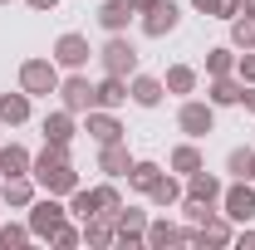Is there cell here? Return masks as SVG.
<instances>
[{
    "label": "cell",
    "instance_id": "obj_1",
    "mask_svg": "<svg viewBox=\"0 0 255 250\" xmlns=\"http://www.w3.org/2000/svg\"><path fill=\"white\" fill-rule=\"evenodd\" d=\"M94 59H98L103 74L132 79V74H137V64H142V54H137V44H132L128 34H108V39H103V49H94Z\"/></svg>",
    "mask_w": 255,
    "mask_h": 250
},
{
    "label": "cell",
    "instance_id": "obj_2",
    "mask_svg": "<svg viewBox=\"0 0 255 250\" xmlns=\"http://www.w3.org/2000/svg\"><path fill=\"white\" fill-rule=\"evenodd\" d=\"M177 127H182V137H206V132H216V103L211 98H182V108H177Z\"/></svg>",
    "mask_w": 255,
    "mask_h": 250
},
{
    "label": "cell",
    "instance_id": "obj_3",
    "mask_svg": "<svg viewBox=\"0 0 255 250\" xmlns=\"http://www.w3.org/2000/svg\"><path fill=\"white\" fill-rule=\"evenodd\" d=\"M59 79H64V69L54 59H25V64H20V89H25L30 98L59 94Z\"/></svg>",
    "mask_w": 255,
    "mask_h": 250
},
{
    "label": "cell",
    "instance_id": "obj_4",
    "mask_svg": "<svg viewBox=\"0 0 255 250\" xmlns=\"http://www.w3.org/2000/svg\"><path fill=\"white\" fill-rule=\"evenodd\" d=\"M64 221H69V206H64V196H49V191H39L30 206V231L34 241H49L54 231H59Z\"/></svg>",
    "mask_w": 255,
    "mask_h": 250
},
{
    "label": "cell",
    "instance_id": "obj_5",
    "mask_svg": "<svg viewBox=\"0 0 255 250\" xmlns=\"http://www.w3.org/2000/svg\"><path fill=\"white\" fill-rule=\"evenodd\" d=\"M49 59L59 64L64 74H74V69H89V59H94V44H89V34L64 30L59 39H54V49H49Z\"/></svg>",
    "mask_w": 255,
    "mask_h": 250
},
{
    "label": "cell",
    "instance_id": "obj_6",
    "mask_svg": "<svg viewBox=\"0 0 255 250\" xmlns=\"http://www.w3.org/2000/svg\"><path fill=\"white\" fill-rule=\"evenodd\" d=\"M147 211H142V206H118V211H113V226H118V241H113V246H123V250H137V246H147Z\"/></svg>",
    "mask_w": 255,
    "mask_h": 250
},
{
    "label": "cell",
    "instance_id": "obj_7",
    "mask_svg": "<svg viewBox=\"0 0 255 250\" xmlns=\"http://www.w3.org/2000/svg\"><path fill=\"white\" fill-rule=\"evenodd\" d=\"M221 211L236 221V226H251L255 221V182L251 177H236V182L221 191Z\"/></svg>",
    "mask_w": 255,
    "mask_h": 250
},
{
    "label": "cell",
    "instance_id": "obj_8",
    "mask_svg": "<svg viewBox=\"0 0 255 250\" xmlns=\"http://www.w3.org/2000/svg\"><path fill=\"white\" fill-rule=\"evenodd\" d=\"M59 108H69V113H89L94 108V84H89L84 69H74V74L59 79Z\"/></svg>",
    "mask_w": 255,
    "mask_h": 250
},
{
    "label": "cell",
    "instance_id": "obj_9",
    "mask_svg": "<svg viewBox=\"0 0 255 250\" xmlns=\"http://www.w3.org/2000/svg\"><path fill=\"white\" fill-rule=\"evenodd\" d=\"M177 25H182V5H177V0H157V5L142 15V34H147V39H167Z\"/></svg>",
    "mask_w": 255,
    "mask_h": 250
},
{
    "label": "cell",
    "instance_id": "obj_10",
    "mask_svg": "<svg viewBox=\"0 0 255 250\" xmlns=\"http://www.w3.org/2000/svg\"><path fill=\"white\" fill-rule=\"evenodd\" d=\"M162 98H167V84H162L157 74H142V69H137V74L128 79V103H137V108H157Z\"/></svg>",
    "mask_w": 255,
    "mask_h": 250
},
{
    "label": "cell",
    "instance_id": "obj_11",
    "mask_svg": "<svg viewBox=\"0 0 255 250\" xmlns=\"http://www.w3.org/2000/svg\"><path fill=\"white\" fill-rule=\"evenodd\" d=\"M34 196H39V182L34 177H0V201L10 211H30Z\"/></svg>",
    "mask_w": 255,
    "mask_h": 250
},
{
    "label": "cell",
    "instance_id": "obj_12",
    "mask_svg": "<svg viewBox=\"0 0 255 250\" xmlns=\"http://www.w3.org/2000/svg\"><path fill=\"white\" fill-rule=\"evenodd\" d=\"M84 132L94 137L98 147H103V142H123V123H118V113H108V108H89V113H84Z\"/></svg>",
    "mask_w": 255,
    "mask_h": 250
},
{
    "label": "cell",
    "instance_id": "obj_13",
    "mask_svg": "<svg viewBox=\"0 0 255 250\" xmlns=\"http://www.w3.org/2000/svg\"><path fill=\"white\" fill-rule=\"evenodd\" d=\"M182 182H187V196H191V201H201V206H221L226 182L216 177V172H206V167H201V172H191V177H182Z\"/></svg>",
    "mask_w": 255,
    "mask_h": 250
},
{
    "label": "cell",
    "instance_id": "obj_14",
    "mask_svg": "<svg viewBox=\"0 0 255 250\" xmlns=\"http://www.w3.org/2000/svg\"><path fill=\"white\" fill-rule=\"evenodd\" d=\"M34 182H39V191H49V196H69L74 187H84V182H79V172H74V162H59V167L34 172Z\"/></svg>",
    "mask_w": 255,
    "mask_h": 250
},
{
    "label": "cell",
    "instance_id": "obj_15",
    "mask_svg": "<svg viewBox=\"0 0 255 250\" xmlns=\"http://www.w3.org/2000/svg\"><path fill=\"white\" fill-rule=\"evenodd\" d=\"M39 132H44V142H74V137H79V113L54 108V113H44Z\"/></svg>",
    "mask_w": 255,
    "mask_h": 250
},
{
    "label": "cell",
    "instance_id": "obj_16",
    "mask_svg": "<svg viewBox=\"0 0 255 250\" xmlns=\"http://www.w3.org/2000/svg\"><path fill=\"white\" fill-rule=\"evenodd\" d=\"M128 167H132V152H128V137H123V142H103V147H98V172H103V177L123 182V177H128Z\"/></svg>",
    "mask_w": 255,
    "mask_h": 250
},
{
    "label": "cell",
    "instance_id": "obj_17",
    "mask_svg": "<svg viewBox=\"0 0 255 250\" xmlns=\"http://www.w3.org/2000/svg\"><path fill=\"white\" fill-rule=\"evenodd\" d=\"M162 84H167V94H172V98H191L196 89H201V69H191V64H167Z\"/></svg>",
    "mask_w": 255,
    "mask_h": 250
},
{
    "label": "cell",
    "instance_id": "obj_18",
    "mask_svg": "<svg viewBox=\"0 0 255 250\" xmlns=\"http://www.w3.org/2000/svg\"><path fill=\"white\" fill-rule=\"evenodd\" d=\"M182 196H187V182H182L177 172H162L157 187L147 191V201H152L157 211H172V206H182Z\"/></svg>",
    "mask_w": 255,
    "mask_h": 250
},
{
    "label": "cell",
    "instance_id": "obj_19",
    "mask_svg": "<svg viewBox=\"0 0 255 250\" xmlns=\"http://www.w3.org/2000/svg\"><path fill=\"white\" fill-rule=\"evenodd\" d=\"M128 103V79H118V74H103L94 84V108H108V113H118Z\"/></svg>",
    "mask_w": 255,
    "mask_h": 250
},
{
    "label": "cell",
    "instance_id": "obj_20",
    "mask_svg": "<svg viewBox=\"0 0 255 250\" xmlns=\"http://www.w3.org/2000/svg\"><path fill=\"white\" fill-rule=\"evenodd\" d=\"M241 94H246V84H241L236 74H216V79L206 84V98H211L216 108H241Z\"/></svg>",
    "mask_w": 255,
    "mask_h": 250
},
{
    "label": "cell",
    "instance_id": "obj_21",
    "mask_svg": "<svg viewBox=\"0 0 255 250\" xmlns=\"http://www.w3.org/2000/svg\"><path fill=\"white\" fill-rule=\"evenodd\" d=\"M167 167H172L177 177H191V172H201V167H206V157H201V147H196V137L177 142V147L167 152Z\"/></svg>",
    "mask_w": 255,
    "mask_h": 250
},
{
    "label": "cell",
    "instance_id": "obj_22",
    "mask_svg": "<svg viewBox=\"0 0 255 250\" xmlns=\"http://www.w3.org/2000/svg\"><path fill=\"white\" fill-rule=\"evenodd\" d=\"M113 241H118V226H113L108 211H98V216L84 221V246H89V250H108Z\"/></svg>",
    "mask_w": 255,
    "mask_h": 250
},
{
    "label": "cell",
    "instance_id": "obj_23",
    "mask_svg": "<svg viewBox=\"0 0 255 250\" xmlns=\"http://www.w3.org/2000/svg\"><path fill=\"white\" fill-rule=\"evenodd\" d=\"M30 167H34V152L25 142H5L0 147V177H30Z\"/></svg>",
    "mask_w": 255,
    "mask_h": 250
},
{
    "label": "cell",
    "instance_id": "obj_24",
    "mask_svg": "<svg viewBox=\"0 0 255 250\" xmlns=\"http://www.w3.org/2000/svg\"><path fill=\"white\" fill-rule=\"evenodd\" d=\"M132 20H137V15H132L128 0H103V5H98V25H103L108 34H128Z\"/></svg>",
    "mask_w": 255,
    "mask_h": 250
},
{
    "label": "cell",
    "instance_id": "obj_25",
    "mask_svg": "<svg viewBox=\"0 0 255 250\" xmlns=\"http://www.w3.org/2000/svg\"><path fill=\"white\" fill-rule=\"evenodd\" d=\"M30 103H34V98L25 94V89L0 94V123H5V127H25V123H30Z\"/></svg>",
    "mask_w": 255,
    "mask_h": 250
},
{
    "label": "cell",
    "instance_id": "obj_26",
    "mask_svg": "<svg viewBox=\"0 0 255 250\" xmlns=\"http://www.w3.org/2000/svg\"><path fill=\"white\" fill-rule=\"evenodd\" d=\"M236 241V221L226 216V211H211V216L201 221V241L196 246H231Z\"/></svg>",
    "mask_w": 255,
    "mask_h": 250
},
{
    "label": "cell",
    "instance_id": "obj_27",
    "mask_svg": "<svg viewBox=\"0 0 255 250\" xmlns=\"http://www.w3.org/2000/svg\"><path fill=\"white\" fill-rule=\"evenodd\" d=\"M157 177H162V167L152 162V157H132V167H128V187L137 191V196H147V191L157 187Z\"/></svg>",
    "mask_w": 255,
    "mask_h": 250
},
{
    "label": "cell",
    "instance_id": "obj_28",
    "mask_svg": "<svg viewBox=\"0 0 255 250\" xmlns=\"http://www.w3.org/2000/svg\"><path fill=\"white\" fill-rule=\"evenodd\" d=\"M64 206H69V216H79V221H89V216H98V211H103L94 187H74L69 196H64Z\"/></svg>",
    "mask_w": 255,
    "mask_h": 250
},
{
    "label": "cell",
    "instance_id": "obj_29",
    "mask_svg": "<svg viewBox=\"0 0 255 250\" xmlns=\"http://www.w3.org/2000/svg\"><path fill=\"white\" fill-rule=\"evenodd\" d=\"M167 246H182V226H172L167 216L147 221V250H167Z\"/></svg>",
    "mask_w": 255,
    "mask_h": 250
},
{
    "label": "cell",
    "instance_id": "obj_30",
    "mask_svg": "<svg viewBox=\"0 0 255 250\" xmlns=\"http://www.w3.org/2000/svg\"><path fill=\"white\" fill-rule=\"evenodd\" d=\"M236 44H216V49H206V79H216V74H236Z\"/></svg>",
    "mask_w": 255,
    "mask_h": 250
},
{
    "label": "cell",
    "instance_id": "obj_31",
    "mask_svg": "<svg viewBox=\"0 0 255 250\" xmlns=\"http://www.w3.org/2000/svg\"><path fill=\"white\" fill-rule=\"evenodd\" d=\"M231 44L236 49H255V10H241L231 20Z\"/></svg>",
    "mask_w": 255,
    "mask_h": 250
},
{
    "label": "cell",
    "instance_id": "obj_32",
    "mask_svg": "<svg viewBox=\"0 0 255 250\" xmlns=\"http://www.w3.org/2000/svg\"><path fill=\"white\" fill-rule=\"evenodd\" d=\"M30 241H34L30 221H25V226H20V221H5V226H0V246L5 250H20V246H30Z\"/></svg>",
    "mask_w": 255,
    "mask_h": 250
},
{
    "label": "cell",
    "instance_id": "obj_33",
    "mask_svg": "<svg viewBox=\"0 0 255 250\" xmlns=\"http://www.w3.org/2000/svg\"><path fill=\"white\" fill-rule=\"evenodd\" d=\"M251 162H255V147L246 142V147H231L226 152V172H231V182L236 177H251Z\"/></svg>",
    "mask_w": 255,
    "mask_h": 250
},
{
    "label": "cell",
    "instance_id": "obj_34",
    "mask_svg": "<svg viewBox=\"0 0 255 250\" xmlns=\"http://www.w3.org/2000/svg\"><path fill=\"white\" fill-rule=\"evenodd\" d=\"M49 246H59V250H74V246H84V226H74V221H64L59 231L49 236Z\"/></svg>",
    "mask_w": 255,
    "mask_h": 250
},
{
    "label": "cell",
    "instance_id": "obj_35",
    "mask_svg": "<svg viewBox=\"0 0 255 250\" xmlns=\"http://www.w3.org/2000/svg\"><path fill=\"white\" fill-rule=\"evenodd\" d=\"M98 191V206H103V211H108V216H113V211H118V206H123V191H118V182H113V177H108V182H103V187H94Z\"/></svg>",
    "mask_w": 255,
    "mask_h": 250
},
{
    "label": "cell",
    "instance_id": "obj_36",
    "mask_svg": "<svg viewBox=\"0 0 255 250\" xmlns=\"http://www.w3.org/2000/svg\"><path fill=\"white\" fill-rule=\"evenodd\" d=\"M236 79L241 84H255V49H241L236 54Z\"/></svg>",
    "mask_w": 255,
    "mask_h": 250
},
{
    "label": "cell",
    "instance_id": "obj_37",
    "mask_svg": "<svg viewBox=\"0 0 255 250\" xmlns=\"http://www.w3.org/2000/svg\"><path fill=\"white\" fill-rule=\"evenodd\" d=\"M241 15V0H216V10H211V20H236Z\"/></svg>",
    "mask_w": 255,
    "mask_h": 250
},
{
    "label": "cell",
    "instance_id": "obj_38",
    "mask_svg": "<svg viewBox=\"0 0 255 250\" xmlns=\"http://www.w3.org/2000/svg\"><path fill=\"white\" fill-rule=\"evenodd\" d=\"M241 108H246V113L255 118V84H246V94H241Z\"/></svg>",
    "mask_w": 255,
    "mask_h": 250
},
{
    "label": "cell",
    "instance_id": "obj_39",
    "mask_svg": "<svg viewBox=\"0 0 255 250\" xmlns=\"http://www.w3.org/2000/svg\"><path fill=\"white\" fill-rule=\"evenodd\" d=\"M30 10H39V15H49V10H59V0H25Z\"/></svg>",
    "mask_w": 255,
    "mask_h": 250
},
{
    "label": "cell",
    "instance_id": "obj_40",
    "mask_svg": "<svg viewBox=\"0 0 255 250\" xmlns=\"http://www.w3.org/2000/svg\"><path fill=\"white\" fill-rule=\"evenodd\" d=\"M236 246H246V250H255V231H246V226H241V231H236Z\"/></svg>",
    "mask_w": 255,
    "mask_h": 250
},
{
    "label": "cell",
    "instance_id": "obj_41",
    "mask_svg": "<svg viewBox=\"0 0 255 250\" xmlns=\"http://www.w3.org/2000/svg\"><path fill=\"white\" fill-rule=\"evenodd\" d=\"M191 10H196V15H206V20H211V10H216V0H191Z\"/></svg>",
    "mask_w": 255,
    "mask_h": 250
},
{
    "label": "cell",
    "instance_id": "obj_42",
    "mask_svg": "<svg viewBox=\"0 0 255 250\" xmlns=\"http://www.w3.org/2000/svg\"><path fill=\"white\" fill-rule=\"evenodd\" d=\"M128 5H132V15H147V10H152L157 0H128Z\"/></svg>",
    "mask_w": 255,
    "mask_h": 250
},
{
    "label": "cell",
    "instance_id": "obj_43",
    "mask_svg": "<svg viewBox=\"0 0 255 250\" xmlns=\"http://www.w3.org/2000/svg\"><path fill=\"white\" fill-rule=\"evenodd\" d=\"M241 10H255V0H241Z\"/></svg>",
    "mask_w": 255,
    "mask_h": 250
},
{
    "label": "cell",
    "instance_id": "obj_44",
    "mask_svg": "<svg viewBox=\"0 0 255 250\" xmlns=\"http://www.w3.org/2000/svg\"><path fill=\"white\" fill-rule=\"evenodd\" d=\"M251 182H255V162H251Z\"/></svg>",
    "mask_w": 255,
    "mask_h": 250
},
{
    "label": "cell",
    "instance_id": "obj_45",
    "mask_svg": "<svg viewBox=\"0 0 255 250\" xmlns=\"http://www.w3.org/2000/svg\"><path fill=\"white\" fill-rule=\"evenodd\" d=\"M251 147H255V132H251Z\"/></svg>",
    "mask_w": 255,
    "mask_h": 250
},
{
    "label": "cell",
    "instance_id": "obj_46",
    "mask_svg": "<svg viewBox=\"0 0 255 250\" xmlns=\"http://www.w3.org/2000/svg\"><path fill=\"white\" fill-rule=\"evenodd\" d=\"M0 211H5V201H0Z\"/></svg>",
    "mask_w": 255,
    "mask_h": 250
},
{
    "label": "cell",
    "instance_id": "obj_47",
    "mask_svg": "<svg viewBox=\"0 0 255 250\" xmlns=\"http://www.w3.org/2000/svg\"><path fill=\"white\" fill-rule=\"evenodd\" d=\"M0 5H10V0H0Z\"/></svg>",
    "mask_w": 255,
    "mask_h": 250
}]
</instances>
